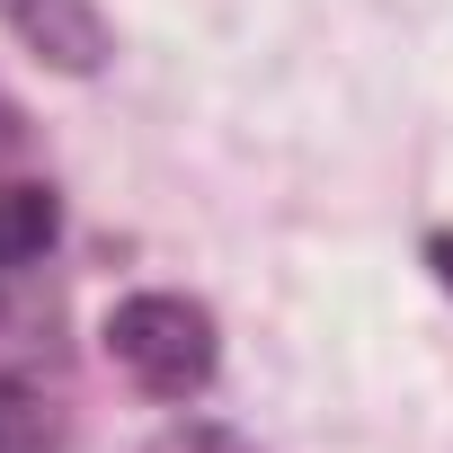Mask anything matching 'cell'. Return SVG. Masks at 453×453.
Instances as JSON below:
<instances>
[{
	"mask_svg": "<svg viewBox=\"0 0 453 453\" xmlns=\"http://www.w3.org/2000/svg\"><path fill=\"white\" fill-rule=\"evenodd\" d=\"M54 232H63L54 187H45V178H0V267L45 258V250H54Z\"/></svg>",
	"mask_w": 453,
	"mask_h": 453,
	"instance_id": "3",
	"label": "cell"
},
{
	"mask_svg": "<svg viewBox=\"0 0 453 453\" xmlns=\"http://www.w3.org/2000/svg\"><path fill=\"white\" fill-rule=\"evenodd\" d=\"M54 444H63V409L36 382L0 373V453H54Z\"/></svg>",
	"mask_w": 453,
	"mask_h": 453,
	"instance_id": "4",
	"label": "cell"
},
{
	"mask_svg": "<svg viewBox=\"0 0 453 453\" xmlns=\"http://www.w3.org/2000/svg\"><path fill=\"white\" fill-rule=\"evenodd\" d=\"M98 347H107V365H116L142 400H169V409L204 400L213 373H222V320H213L196 294H169V285L125 294V303L107 311Z\"/></svg>",
	"mask_w": 453,
	"mask_h": 453,
	"instance_id": "1",
	"label": "cell"
},
{
	"mask_svg": "<svg viewBox=\"0 0 453 453\" xmlns=\"http://www.w3.org/2000/svg\"><path fill=\"white\" fill-rule=\"evenodd\" d=\"M426 267H435V285L453 294V222H435V232H426Z\"/></svg>",
	"mask_w": 453,
	"mask_h": 453,
	"instance_id": "6",
	"label": "cell"
},
{
	"mask_svg": "<svg viewBox=\"0 0 453 453\" xmlns=\"http://www.w3.org/2000/svg\"><path fill=\"white\" fill-rule=\"evenodd\" d=\"M0 27H10L19 54H36L63 81H98L116 63V27L98 0H0Z\"/></svg>",
	"mask_w": 453,
	"mask_h": 453,
	"instance_id": "2",
	"label": "cell"
},
{
	"mask_svg": "<svg viewBox=\"0 0 453 453\" xmlns=\"http://www.w3.org/2000/svg\"><path fill=\"white\" fill-rule=\"evenodd\" d=\"M142 453H258L241 426H222V418H169Z\"/></svg>",
	"mask_w": 453,
	"mask_h": 453,
	"instance_id": "5",
	"label": "cell"
}]
</instances>
